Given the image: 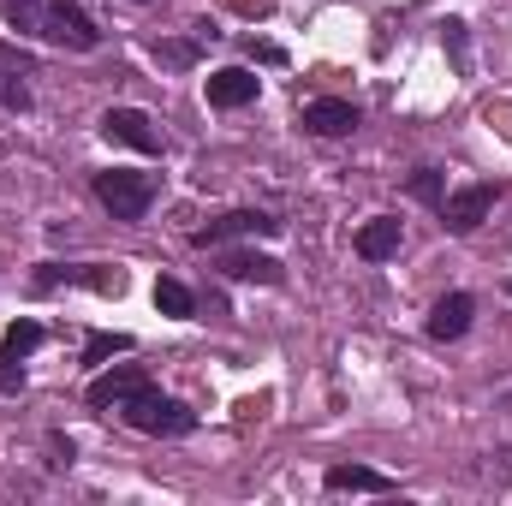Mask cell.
I'll list each match as a JSON object with an SVG mask.
<instances>
[{"instance_id":"6da1fadb","label":"cell","mask_w":512,"mask_h":506,"mask_svg":"<svg viewBox=\"0 0 512 506\" xmlns=\"http://www.w3.org/2000/svg\"><path fill=\"white\" fill-rule=\"evenodd\" d=\"M120 417H126L131 429H143V435H191L197 429V411L179 405V399H167V393H155V387H137L120 405Z\"/></svg>"},{"instance_id":"7a4b0ae2","label":"cell","mask_w":512,"mask_h":506,"mask_svg":"<svg viewBox=\"0 0 512 506\" xmlns=\"http://www.w3.org/2000/svg\"><path fill=\"white\" fill-rule=\"evenodd\" d=\"M90 185H96V197H102V209H108L114 221H143L149 203H155V179H149V173L114 167V173H96Z\"/></svg>"},{"instance_id":"3957f363","label":"cell","mask_w":512,"mask_h":506,"mask_svg":"<svg viewBox=\"0 0 512 506\" xmlns=\"http://www.w3.org/2000/svg\"><path fill=\"white\" fill-rule=\"evenodd\" d=\"M36 36H48V42H60V48H78V54L102 48V30H96V18H90L78 0H54V6H42V30H36Z\"/></svg>"},{"instance_id":"277c9868","label":"cell","mask_w":512,"mask_h":506,"mask_svg":"<svg viewBox=\"0 0 512 506\" xmlns=\"http://www.w3.org/2000/svg\"><path fill=\"white\" fill-rule=\"evenodd\" d=\"M435 209H441V227H447V233H477V227L489 221V209H495V185H459V191H447Z\"/></svg>"},{"instance_id":"5b68a950","label":"cell","mask_w":512,"mask_h":506,"mask_svg":"<svg viewBox=\"0 0 512 506\" xmlns=\"http://www.w3.org/2000/svg\"><path fill=\"white\" fill-rule=\"evenodd\" d=\"M286 221H274V215H262V209H233V215H221V221H209V227H197L191 239L197 245H227V239H274Z\"/></svg>"},{"instance_id":"8992f818","label":"cell","mask_w":512,"mask_h":506,"mask_svg":"<svg viewBox=\"0 0 512 506\" xmlns=\"http://www.w3.org/2000/svg\"><path fill=\"white\" fill-rule=\"evenodd\" d=\"M102 137H108V143H126L137 155H155V149H161V131L149 126L143 108H108V114H102Z\"/></svg>"},{"instance_id":"52a82bcc","label":"cell","mask_w":512,"mask_h":506,"mask_svg":"<svg viewBox=\"0 0 512 506\" xmlns=\"http://www.w3.org/2000/svg\"><path fill=\"white\" fill-rule=\"evenodd\" d=\"M137 387H149V376H143L137 364H114V370H102V376L84 387V399H90L96 411H120Z\"/></svg>"},{"instance_id":"ba28073f","label":"cell","mask_w":512,"mask_h":506,"mask_svg":"<svg viewBox=\"0 0 512 506\" xmlns=\"http://www.w3.org/2000/svg\"><path fill=\"white\" fill-rule=\"evenodd\" d=\"M256 90H262V78L245 72V66L209 72V108H245V102H256Z\"/></svg>"},{"instance_id":"9c48e42d","label":"cell","mask_w":512,"mask_h":506,"mask_svg":"<svg viewBox=\"0 0 512 506\" xmlns=\"http://www.w3.org/2000/svg\"><path fill=\"white\" fill-rule=\"evenodd\" d=\"M471 316H477V298H471V292H447V298L429 310V340H459V334L471 328Z\"/></svg>"},{"instance_id":"30bf717a","label":"cell","mask_w":512,"mask_h":506,"mask_svg":"<svg viewBox=\"0 0 512 506\" xmlns=\"http://www.w3.org/2000/svg\"><path fill=\"white\" fill-rule=\"evenodd\" d=\"M304 131H316V137H346V131H358V108L340 102V96H322V102L304 108Z\"/></svg>"},{"instance_id":"8fae6325","label":"cell","mask_w":512,"mask_h":506,"mask_svg":"<svg viewBox=\"0 0 512 506\" xmlns=\"http://www.w3.org/2000/svg\"><path fill=\"white\" fill-rule=\"evenodd\" d=\"M60 280L96 286V292H120V286H126V274H120V268H60V262H48V268L36 274V292H54Z\"/></svg>"},{"instance_id":"7c38bea8","label":"cell","mask_w":512,"mask_h":506,"mask_svg":"<svg viewBox=\"0 0 512 506\" xmlns=\"http://www.w3.org/2000/svg\"><path fill=\"white\" fill-rule=\"evenodd\" d=\"M322 483L334 495H393V477L387 471H370V465H334Z\"/></svg>"},{"instance_id":"4fadbf2b","label":"cell","mask_w":512,"mask_h":506,"mask_svg":"<svg viewBox=\"0 0 512 506\" xmlns=\"http://www.w3.org/2000/svg\"><path fill=\"white\" fill-rule=\"evenodd\" d=\"M221 274H227V280H256V286H280V280H286V268L262 251H227L221 256Z\"/></svg>"},{"instance_id":"5bb4252c","label":"cell","mask_w":512,"mask_h":506,"mask_svg":"<svg viewBox=\"0 0 512 506\" xmlns=\"http://www.w3.org/2000/svg\"><path fill=\"white\" fill-rule=\"evenodd\" d=\"M399 239H405L399 221H393V215H376V221L358 227V256H364V262H387V256H399Z\"/></svg>"},{"instance_id":"9a60e30c","label":"cell","mask_w":512,"mask_h":506,"mask_svg":"<svg viewBox=\"0 0 512 506\" xmlns=\"http://www.w3.org/2000/svg\"><path fill=\"white\" fill-rule=\"evenodd\" d=\"M155 310H161V316H179V322H185V316H197V298H191V286H185V280L161 274V280H155Z\"/></svg>"},{"instance_id":"2e32d148","label":"cell","mask_w":512,"mask_h":506,"mask_svg":"<svg viewBox=\"0 0 512 506\" xmlns=\"http://www.w3.org/2000/svg\"><path fill=\"white\" fill-rule=\"evenodd\" d=\"M36 346H42V328H36V322H12V328L0 334V364L12 370V364H18V358H30Z\"/></svg>"},{"instance_id":"e0dca14e","label":"cell","mask_w":512,"mask_h":506,"mask_svg":"<svg viewBox=\"0 0 512 506\" xmlns=\"http://www.w3.org/2000/svg\"><path fill=\"white\" fill-rule=\"evenodd\" d=\"M120 352H131V334H90V340H84V364H90V370H102V364L120 358Z\"/></svg>"},{"instance_id":"ac0fdd59","label":"cell","mask_w":512,"mask_h":506,"mask_svg":"<svg viewBox=\"0 0 512 506\" xmlns=\"http://www.w3.org/2000/svg\"><path fill=\"white\" fill-rule=\"evenodd\" d=\"M405 191H411L417 203H441V197H447V173H441V167H417V173L405 179Z\"/></svg>"},{"instance_id":"d6986e66","label":"cell","mask_w":512,"mask_h":506,"mask_svg":"<svg viewBox=\"0 0 512 506\" xmlns=\"http://www.w3.org/2000/svg\"><path fill=\"white\" fill-rule=\"evenodd\" d=\"M6 24L12 30H42V0H6Z\"/></svg>"},{"instance_id":"ffe728a7","label":"cell","mask_w":512,"mask_h":506,"mask_svg":"<svg viewBox=\"0 0 512 506\" xmlns=\"http://www.w3.org/2000/svg\"><path fill=\"white\" fill-rule=\"evenodd\" d=\"M441 42H447V54H453V66L465 72V66H471V54H465V24H459V18H447V24H441Z\"/></svg>"},{"instance_id":"44dd1931","label":"cell","mask_w":512,"mask_h":506,"mask_svg":"<svg viewBox=\"0 0 512 506\" xmlns=\"http://www.w3.org/2000/svg\"><path fill=\"white\" fill-rule=\"evenodd\" d=\"M155 60H167V66H191V60H197V42H161Z\"/></svg>"},{"instance_id":"7402d4cb","label":"cell","mask_w":512,"mask_h":506,"mask_svg":"<svg viewBox=\"0 0 512 506\" xmlns=\"http://www.w3.org/2000/svg\"><path fill=\"white\" fill-rule=\"evenodd\" d=\"M0 102H6V108H30V90H24V84H6Z\"/></svg>"}]
</instances>
